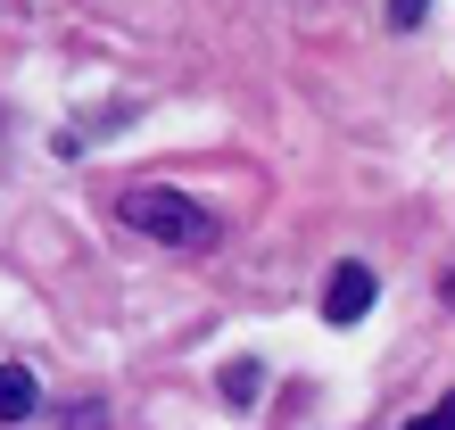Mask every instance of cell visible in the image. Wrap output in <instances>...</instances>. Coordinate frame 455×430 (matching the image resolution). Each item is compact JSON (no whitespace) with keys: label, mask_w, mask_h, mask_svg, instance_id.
<instances>
[{"label":"cell","mask_w":455,"mask_h":430,"mask_svg":"<svg viewBox=\"0 0 455 430\" xmlns=\"http://www.w3.org/2000/svg\"><path fill=\"white\" fill-rule=\"evenodd\" d=\"M224 397H232V406H249V397H257V364H249V356L224 364Z\"/></svg>","instance_id":"277c9868"},{"label":"cell","mask_w":455,"mask_h":430,"mask_svg":"<svg viewBox=\"0 0 455 430\" xmlns=\"http://www.w3.org/2000/svg\"><path fill=\"white\" fill-rule=\"evenodd\" d=\"M422 9L431 0H389V25H422Z\"/></svg>","instance_id":"8992f818"},{"label":"cell","mask_w":455,"mask_h":430,"mask_svg":"<svg viewBox=\"0 0 455 430\" xmlns=\"http://www.w3.org/2000/svg\"><path fill=\"white\" fill-rule=\"evenodd\" d=\"M0 414H9V422H25V414H34V372H25V364H9V372H0Z\"/></svg>","instance_id":"3957f363"},{"label":"cell","mask_w":455,"mask_h":430,"mask_svg":"<svg viewBox=\"0 0 455 430\" xmlns=\"http://www.w3.org/2000/svg\"><path fill=\"white\" fill-rule=\"evenodd\" d=\"M124 224L149 232L157 249H216V215H207L199 199H182V191H132Z\"/></svg>","instance_id":"6da1fadb"},{"label":"cell","mask_w":455,"mask_h":430,"mask_svg":"<svg viewBox=\"0 0 455 430\" xmlns=\"http://www.w3.org/2000/svg\"><path fill=\"white\" fill-rule=\"evenodd\" d=\"M364 307H372V274L364 265H339V274L323 282V315L331 322H364Z\"/></svg>","instance_id":"7a4b0ae2"},{"label":"cell","mask_w":455,"mask_h":430,"mask_svg":"<svg viewBox=\"0 0 455 430\" xmlns=\"http://www.w3.org/2000/svg\"><path fill=\"white\" fill-rule=\"evenodd\" d=\"M406 430H455V397H439V406H431V414H414Z\"/></svg>","instance_id":"5b68a950"}]
</instances>
